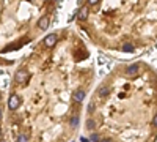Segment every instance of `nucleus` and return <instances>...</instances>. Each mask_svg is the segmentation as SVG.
<instances>
[{
	"label": "nucleus",
	"instance_id": "20",
	"mask_svg": "<svg viewBox=\"0 0 157 142\" xmlns=\"http://www.w3.org/2000/svg\"><path fill=\"white\" fill-rule=\"evenodd\" d=\"M55 2H57V0H55Z\"/></svg>",
	"mask_w": 157,
	"mask_h": 142
},
{
	"label": "nucleus",
	"instance_id": "7",
	"mask_svg": "<svg viewBox=\"0 0 157 142\" xmlns=\"http://www.w3.org/2000/svg\"><path fill=\"white\" fill-rule=\"evenodd\" d=\"M85 99V92L83 90H77V92L74 93V101L75 103H82Z\"/></svg>",
	"mask_w": 157,
	"mask_h": 142
},
{
	"label": "nucleus",
	"instance_id": "18",
	"mask_svg": "<svg viewBox=\"0 0 157 142\" xmlns=\"http://www.w3.org/2000/svg\"><path fill=\"white\" fill-rule=\"evenodd\" d=\"M0 142H6V140H5V139H0Z\"/></svg>",
	"mask_w": 157,
	"mask_h": 142
},
{
	"label": "nucleus",
	"instance_id": "13",
	"mask_svg": "<svg viewBox=\"0 0 157 142\" xmlns=\"http://www.w3.org/2000/svg\"><path fill=\"white\" fill-rule=\"evenodd\" d=\"M86 128L88 130H94V120H88L86 122Z\"/></svg>",
	"mask_w": 157,
	"mask_h": 142
},
{
	"label": "nucleus",
	"instance_id": "10",
	"mask_svg": "<svg viewBox=\"0 0 157 142\" xmlns=\"http://www.w3.org/2000/svg\"><path fill=\"white\" fill-rule=\"evenodd\" d=\"M123 51H124V52H129V54H132L134 51H135V47H134L132 44H124V46H123Z\"/></svg>",
	"mask_w": 157,
	"mask_h": 142
},
{
	"label": "nucleus",
	"instance_id": "14",
	"mask_svg": "<svg viewBox=\"0 0 157 142\" xmlns=\"http://www.w3.org/2000/svg\"><path fill=\"white\" fill-rule=\"evenodd\" d=\"M99 0H88V5H96Z\"/></svg>",
	"mask_w": 157,
	"mask_h": 142
},
{
	"label": "nucleus",
	"instance_id": "11",
	"mask_svg": "<svg viewBox=\"0 0 157 142\" xmlns=\"http://www.w3.org/2000/svg\"><path fill=\"white\" fill-rule=\"evenodd\" d=\"M17 142H29V136L27 134H19L17 136Z\"/></svg>",
	"mask_w": 157,
	"mask_h": 142
},
{
	"label": "nucleus",
	"instance_id": "2",
	"mask_svg": "<svg viewBox=\"0 0 157 142\" xmlns=\"http://www.w3.org/2000/svg\"><path fill=\"white\" fill-rule=\"evenodd\" d=\"M57 41H58V35L57 33H50V35H47L44 38V46L46 47H54L57 44Z\"/></svg>",
	"mask_w": 157,
	"mask_h": 142
},
{
	"label": "nucleus",
	"instance_id": "8",
	"mask_svg": "<svg viewBox=\"0 0 157 142\" xmlns=\"http://www.w3.org/2000/svg\"><path fill=\"white\" fill-rule=\"evenodd\" d=\"M110 95V88L109 87H102L101 90H99V96L101 98H105V96H109Z\"/></svg>",
	"mask_w": 157,
	"mask_h": 142
},
{
	"label": "nucleus",
	"instance_id": "12",
	"mask_svg": "<svg viewBox=\"0 0 157 142\" xmlns=\"http://www.w3.org/2000/svg\"><path fill=\"white\" fill-rule=\"evenodd\" d=\"M90 140H91V142H101V137H99L98 134H91V136H90Z\"/></svg>",
	"mask_w": 157,
	"mask_h": 142
},
{
	"label": "nucleus",
	"instance_id": "16",
	"mask_svg": "<svg viewBox=\"0 0 157 142\" xmlns=\"http://www.w3.org/2000/svg\"><path fill=\"white\" fill-rule=\"evenodd\" d=\"M101 142H113V140L109 139V137H105V139H101Z\"/></svg>",
	"mask_w": 157,
	"mask_h": 142
},
{
	"label": "nucleus",
	"instance_id": "17",
	"mask_svg": "<svg viewBox=\"0 0 157 142\" xmlns=\"http://www.w3.org/2000/svg\"><path fill=\"white\" fill-rule=\"evenodd\" d=\"M2 115H3V111H2V106H0V120H2Z\"/></svg>",
	"mask_w": 157,
	"mask_h": 142
},
{
	"label": "nucleus",
	"instance_id": "3",
	"mask_svg": "<svg viewBox=\"0 0 157 142\" xmlns=\"http://www.w3.org/2000/svg\"><path fill=\"white\" fill-rule=\"evenodd\" d=\"M29 79V73L25 71V70H19L16 74H14V81L17 84H25V81Z\"/></svg>",
	"mask_w": 157,
	"mask_h": 142
},
{
	"label": "nucleus",
	"instance_id": "19",
	"mask_svg": "<svg viewBox=\"0 0 157 142\" xmlns=\"http://www.w3.org/2000/svg\"><path fill=\"white\" fill-rule=\"evenodd\" d=\"M0 99H2V93H0Z\"/></svg>",
	"mask_w": 157,
	"mask_h": 142
},
{
	"label": "nucleus",
	"instance_id": "9",
	"mask_svg": "<svg viewBox=\"0 0 157 142\" xmlns=\"http://www.w3.org/2000/svg\"><path fill=\"white\" fill-rule=\"evenodd\" d=\"M78 122H80V119H78V115H74V117L71 119V122H69L71 128H77V126H78Z\"/></svg>",
	"mask_w": 157,
	"mask_h": 142
},
{
	"label": "nucleus",
	"instance_id": "4",
	"mask_svg": "<svg viewBox=\"0 0 157 142\" xmlns=\"http://www.w3.org/2000/svg\"><path fill=\"white\" fill-rule=\"evenodd\" d=\"M49 25H50V18L49 16H43L41 19L38 21V29L39 30H47Z\"/></svg>",
	"mask_w": 157,
	"mask_h": 142
},
{
	"label": "nucleus",
	"instance_id": "6",
	"mask_svg": "<svg viewBox=\"0 0 157 142\" xmlns=\"http://www.w3.org/2000/svg\"><path fill=\"white\" fill-rule=\"evenodd\" d=\"M138 63H134V65H130V67H127V70H126V74L127 76H130V77H134V76H137L138 74Z\"/></svg>",
	"mask_w": 157,
	"mask_h": 142
},
{
	"label": "nucleus",
	"instance_id": "15",
	"mask_svg": "<svg viewBox=\"0 0 157 142\" xmlns=\"http://www.w3.org/2000/svg\"><path fill=\"white\" fill-rule=\"evenodd\" d=\"M152 125H154V126L157 128V114L154 115V120H152Z\"/></svg>",
	"mask_w": 157,
	"mask_h": 142
},
{
	"label": "nucleus",
	"instance_id": "1",
	"mask_svg": "<svg viewBox=\"0 0 157 142\" xmlns=\"http://www.w3.org/2000/svg\"><path fill=\"white\" fill-rule=\"evenodd\" d=\"M19 106H21V96L16 95V93H13L10 96V99H8V108L11 111H16V109H19Z\"/></svg>",
	"mask_w": 157,
	"mask_h": 142
},
{
	"label": "nucleus",
	"instance_id": "5",
	"mask_svg": "<svg viewBox=\"0 0 157 142\" xmlns=\"http://www.w3.org/2000/svg\"><path fill=\"white\" fill-rule=\"evenodd\" d=\"M77 19L78 21H86L88 19V6H82L77 11Z\"/></svg>",
	"mask_w": 157,
	"mask_h": 142
}]
</instances>
